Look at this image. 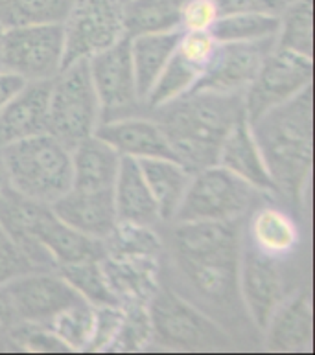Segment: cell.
<instances>
[{
	"mask_svg": "<svg viewBox=\"0 0 315 355\" xmlns=\"http://www.w3.org/2000/svg\"><path fill=\"white\" fill-rule=\"evenodd\" d=\"M240 252L241 247L207 250L196 254H168L166 266L160 261V272L168 280L160 282L209 315L235 339L260 337L247 317L240 295Z\"/></svg>",
	"mask_w": 315,
	"mask_h": 355,
	"instance_id": "6da1fadb",
	"label": "cell"
},
{
	"mask_svg": "<svg viewBox=\"0 0 315 355\" xmlns=\"http://www.w3.org/2000/svg\"><path fill=\"white\" fill-rule=\"evenodd\" d=\"M278 199L303 207L312 173V87L251 123Z\"/></svg>",
	"mask_w": 315,
	"mask_h": 355,
	"instance_id": "3957f363",
	"label": "cell"
},
{
	"mask_svg": "<svg viewBox=\"0 0 315 355\" xmlns=\"http://www.w3.org/2000/svg\"><path fill=\"white\" fill-rule=\"evenodd\" d=\"M70 0H0V24L8 28L63 22Z\"/></svg>",
	"mask_w": 315,
	"mask_h": 355,
	"instance_id": "1f68e13d",
	"label": "cell"
},
{
	"mask_svg": "<svg viewBox=\"0 0 315 355\" xmlns=\"http://www.w3.org/2000/svg\"><path fill=\"white\" fill-rule=\"evenodd\" d=\"M177 2H181V0H177Z\"/></svg>",
	"mask_w": 315,
	"mask_h": 355,
	"instance_id": "f6af8a7d",
	"label": "cell"
},
{
	"mask_svg": "<svg viewBox=\"0 0 315 355\" xmlns=\"http://www.w3.org/2000/svg\"><path fill=\"white\" fill-rule=\"evenodd\" d=\"M223 13H241V11H253V13H273L280 15L284 8L289 4V0H218Z\"/></svg>",
	"mask_w": 315,
	"mask_h": 355,
	"instance_id": "f35d334b",
	"label": "cell"
},
{
	"mask_svg": "<svg viewBox=\"0 0 315 355\" xmlns=\"http://www.w3.org/2000/svg\"><path fill=\"white\" fill-rule=\"evenodd\" d=\"M148 309L153 331L151 345L162 350L223 354L238 348L235 339L218 322L162 282Z\"/></svg>",
	"mask_w": 315,
	"mask_h": 355,
	"instance_id": "5b68a950",
	"label": "cell"
},
{
	"mask_svg": "<svg viewBox=\"0 0 315 355\" xmlns=\"http://www.w3.org/2000/svg\"><path fill=\"white\" fill-rule=\"evenodd\" d=\"M151 337H153V331H151L148 306H126L122 326L109 352L146 350L151 345Z\"/></svg>",
	"mask_w": 315,
	"mask_h": 355,
	"instance_id": "836d02e7",
	"label": "cell"
},
{
	"mask_svg": "<svg viewBox=\"0 0 315 355\" xmlns=\"http://www.w3.org/2000/svg\"><path fill=\"white\" fill-rule=\"evenodd\" d=\"M32 270L37 269L26 260V256L11 241L4 228L0 227V287Z\"/></svg>",
	"mask_w": 315,
	"mask_h": 355,
	"instance_id": "74e56055",
	"label": "cell"
},
{
	"mask_svg": "<svg viewBox=\"0 0 315 355\" xmlns=\"http://www.w3.org/2000/svg\"><path fill=\"white\" fill-rule=\"evenodd\" d=\"M87 64L100 103V123L148 112L137 90L128 37L92 55Z\"/></svg>",
	"mask_w": 315,
	"mask_h": 355,
	"instance_id": "8fae6325",
	"label": "cell"
},
{
	"mask_svg": "<svg viewBox=\"0 0 315 355\" xmlns=\"http://www.w3.org/2000/svg\"><path fill=\"white\" fill-rule=\"evenodd\" d=\"M10 182H8V175H6L4 164H2V159H0V201L4 199L8 193H10Z\"/></svg>",
	"mask_w": 315,
	"mask_h": 355,
	"instance_id": "b9f144b4",
	"label": "cell"
},
{
	"mask_svg": "<svg viewBox=\"0 0 315 355\" xmlns=\"http://www.w3.org/2000/svg\"><path fill=\"white\" fill-rule=\"evenodd\" d=\"M170 142L177 162L188 171L218 164L219 149L238 120L246 116L244 94L192 90L148 112Z\"/></svg>",
	"mask_w": 315,
	"mask_h": 355,
	"instance_id": "7a4b0ae2",
	"label": "cell"
},
{
	"mask_svg": "<svg viewBox=\"0 0 315 355\" xmlns=\"http://www.w3.org/2000/svg\"><path fill=\"white\" fill-rule=\"evenodd\" d=\"M218 164L230 171L232 175L240 177L247 184L257 188L275 201L278 199L277 186L273 182L271 173L267 170L266 160L253 135V128L247 116L235 123L230 133L225 138L223 146L219 149Z\"/></svg>",
	"mask_w": 315,
	"mask_h": 355,
	"instance_id": "ffe728a7",
	"label": "cell"
},
{
	"mask_svg": "<svg viewBox=\"0 0 315 355\" xmlns=\"http://www.w3.org/2000/svg\"><path fill=\"white\" fill-rule=\"evenodd\" d=\"M221 17L218 0H181L179 30L181 32H210Z\"/></svg>",
	"mask_w": 315,
	"mask_h": 355,
	"instance_id": "e575fe53",
	"label": "cell"
},
{
	"mask_svg": "<svg viewBox=\"0 0 315 355\" xmlns=\"http://www.w3.org/2000/svg\"><path fill=\"white\" fill-rule=\"evenodd\" d=\"M72 153V188L112 190L122 157L102 138L92 135L70 149Z\"/></svg>",
	"mask_w": 315,
	"mask_h": 355,
	"instance_id": "cb8c5ba5",
	"label": "cell"
},
{
	"mask_svg": "<svg viewBox=\"0 0 315 355\" xmlns=\"http://www.w3.org/2000/svg\"><path fill=\"white\" fill-rule=\"evenodd\" d=\"M312 297L308 291H293L262 331L264 348L273 354H303L312 346Z\"/></svg>",
	"mask_w": 315,
	"mask_h": 355,
	"instance_id": "7402d4cb",
	"label": "cell"
},
{
	"mask_svg": "<svg viewBox=\"0 0 315 355\" xmlns=\"http://www.w3.org/2000/svg\"><path fill=\"white\" fill-rule=\"evenodd\" d=\"M100 266L120 306H150L160 286V258L103 256Z\"/></svg>",
	"mask_w": 315,
	"mask_h": 355,
	"instance_id": "d6986e66",
	"label": "cell"
},
{
	"mask_svg": "<svg viewBox=\"0 0 315 355\" xmlns=\"http://www.w3.org/2000/svg\"><path fill=\"white\" fill-rule=\"evenodd\" d=\"M100 103L92 87L87 61H76L61 69L50 85L49 133L69 149L96 133Z\"/></svg>",
	"mask_w": 315,
	"mask_h": 355,
	"instance_id": "52a82bcc",
	"label": "cell"
},
{
	"mask_svg": "<svg viewBox=\"0 0 315 355\" xmlns=\"http://www.w3.org/2000/svg\"><path fill=\"white\" fill-rule=\"evenodd\" d=\"M280 15L273 13H223L210 33L218 43H247L277 37Z\"/></svg>",
	"mask_w": 315,
	"mask_h": 355,
	"instance_id": "f1b7e54d",
	"label": "cell"
},
{
	"mask_svg": "<svg viewBox=\"0 0 315 355\" xmlns=\"http://www.w3.org/2000/svg\"><path fill=\"white\" fill-rule=\"evenodd\" d=\"M105 256H144L162 258V236L159 228L117 223L112 232L103 239Z\"/></svg>",
	"mask_w": 315,
	"mask_h": 355,
	"instance_id": "4dcf8cb0",
	"label": "cell"
},
{
	"mask_svg": "<svg viewBox=\"0 0 315 355\" xmlns=\"http://www.w3.org/2000/svg\"><path fill=\"white\" fill-rule=\"evenodd\" d=\"M275 48V39L247 43H219L210 69L194 90H212L223 94H244L258 70Z\"/></svg>",
	"mask_w": 315,
	"mask_h": 355,
	"instance_id": "9a60e30c",
	"label": "cell"
},
{
	"mask_svg": "<svg viewBox=\"0 0 315 355\" xmlns=\"http://www.w3.org/2000/svg\"><path fill=\"white\" fill-rule=\"evenodd\" d=\"M63 69L89 61L126 37L120 0H72L63 19Z\"/></svg>",
	"mask_w": 315,
	"mask_h": 355,
	"instance_id": "ba28073f",
	"label": "cell"
},
{
	"mask_svg": "<svg viewBox=\"0 0 315 355\" xmlns=\"http://www.w3.org/2000/svg\"><path fill=\"white\" fill-rule=\"evenodd\" d=\"M289 261H278L260 254L251 245L241 241L240 252V295L251 324L262 337L273 313L293 293V276Z\"/></svg>",
	"mask_w": 315,
	"mask_h": 355,
	"instance_id": "30bf717a",
	"label": "cell"
},
{
	"mask_svg": "<svg viewBox=\"0 0 315 355\" xmlns=\"http://www.w3.org/2000/svg\"><path fill=\"white\" fill-rule=\"evenodd\" d=\"M13 324H15V317H13L4 289L0 287V329H10Z\"/></svg>",
	"mask_w": 315,
	"mask_h": 355,
	"instance_id": "60d3db41",
	"label": "cell"
},
{
	"mask_svg": "<svg viewBox=\"0 0 315 355\" xmlns=\"http://www.w3.org/2000/svg\"><path fill=\"white\" fill-rule=\"evenodd\" d=\"M275 48L314 58V4L312 0H291L280 13Z\"/></svg>",
	"mask_w": 315,
	"mask_h": 355,
	"instance_id": "83f0119b",
	"label": "cell"
},
{
	"mask_svg": "<svg viewBox=\"0 0 315 355\" xmlns=\"http://www.w3.org/2000/svg\"><path fill=\"white\" fill-rule=\"evenodd\" d=\"M70 2H72V0H70Z\"/></svg>",
	"mask_w": 315,
	"mask_h": 355,
	"instance_id": "bcb514c9",
	"label": "cell"
},
{
	"mask_svg": "<svg viewBox=\"0 0 315 355\" xmlns=\"http://www.w3.org/2000/svg\"><path fill=\"white\" fill-rule=\"evenodd\" d=\"M26 81L19 78L17 74H11L8 70L0 69V109L13 98V96L21 90V87Z\"/></svg>",
	"mask_w": 315,
	"mask_h": 355,
	"instance_id": "ab89813d",
	"label": "cell"
},
{
	"mask_svg": "<svg viewBox=\"0 0 315 355\" xmlns=\"http://www.w3.org/2000/svg\"><path fill=\"white\" fill-rule=\"evenodd\" d=\"M181 30H171L162 33H148L129 39V52L133 63L135 81L139 90L140 100L144 101L151 92L153 85L162 74L166 63L170 61L171 53L176 50Z\"/></svg>",
	"mask_w": 315,
	"mask_h": 355,
	"instance_id": "484cf974",
	"label": "cell"
},
{
	"mask_svg": "<svg viewBox=\"0 0 315 355\" xmlns=\"http://www.w3.org/2000/svg\"><path fill=\"white\" fill-rule=\"evenodd\" d=\"M112 201L118 223L153 228L162 227L159 208L146 184L139 160L122 157L120 170L112 186Z\"/></svg>",
	"mask_w": 315,
	"mask_h": 355,
	"instance_id": "603a6c76",
	"label": "cell"
},
{
	"mask_svg": "<svg viewBox=\"0 0 315 355\" xmlns=\"http://www.w3.org/2000/svg\"><path fill=\"white\" fill-rule=\"evenodd\" d=\"M11 337L17 340L22 352L32 354H63L69 352L65 348L56 335L44 326L39 324H13L10 328Z\"/></svg>",
	"mask_w": 315,
	"mask_h": 355,
	"instance_id": "d590c367",
	"label": "cell"
},
{
	"mask_svg": "<svg viewBox=\"0 0 315 355\" xmlns=\"http://www.w3.org/2000/svg\"><path fill=\"white\" fill-rule=\"evenodd\" d=\"M244 241L267 258L291 261L299 254L303 232L291 212L269 199L253 208L246 218Z\"/></svg>",
	"mask_w": 315,
	"mask_h": 355,
	"instance_id": "2e32d148",
	"label": "cell"
},
{
	"mask_svg": "<svg viewBox=\"0 0 315 355\" xmlns=\"http://www.w3.org/2000/svg\"><path fill=\"white\" fill-rule=\"evenodd\" d=\"M94 135L102 138L103 142L109 144L120 157H126V159L176 160L173 149L164 131L155 122V118L150 116L148 112L100 123Z\"/></svg>",
	"mask_w": 315,
	"mask_h": 355,
	"instance_id": "e0dca14e",
	"label": "cell"
},
{
	"mask_svg": "<svg viewBox=\"0 0 315 355\" xmlns=\"http://www.w3.org/2000/svg\"><path fill=\"white\" fill-rule=\"evenodd\" d=\"M52 212L63 223L89 238L105 239L117 227L112 190H80L70 188L50 205Z\"/></svg>",
	"mask_w": 315,
	"mask_h": 355,
	"instance_id": "44dd1931",
	"label": "cell"
},
{
	"mask_svg": "<svg viewBox=\"0 0 315 355\" xmlns=\"http://www.w3.org/2000/svg\"><path fill=\"white\" fill-rule=\"evenodd\" d=\"M58 270L74 287V291L94 308L120 306L103 276L100 261H81V263L58 267Z\"/></svg>",
	"mask_w": 315,
	"mask_h": 355,
	"instance_id": "d6a6232c",
	"label": "cell"
},
{
	"mask_svg": "<svg viewBox=\"0 0 315 355\" xmlns=\"http://www.w3.org/2000/svg\"><path fill=\"white\" fill-rule=\"evenodd\" d=\"M120 2H122V4H124V2H128V0H120Z\"/></svg>",
	"mask_w": 315,
	"mask_h": 355,
	"instance_id": "ee69618b",
	"label": "cell"
},
{
	"mask_svg": "<svg viewBox=\"0 0 315 355\" xmlns=\"http://www.w3.org/2000/svg\"><path fill=\"white\" fill-rule=\"evenodd\" d=\"M219 43L210 32H181L162 74L146 98V111L181 98L196 89L210 69Z\"/></svg>",
	"mask_w": 315,
	"mask_h": 355,
	"instance_id": "4fadbf2b",
	"label": "cell"
},
{
	"mask_svg": "<svg viewBox=\"0 0 315 355\" xmlns=\"http://www.w3.org/2000/svg\"><path fill=\"white\" fill-rule=\"evenodd\" d=\"M10 188L41 205H52L72 188V153L50 133L0 148Z\"/></svg>",
	"mask_w": 315,
	"mask_h": 355,
	"instance_id": "277c9868",
	"label": "cell"
},
{
	"mask_svg": "<svg viewBox=\"0 0 315 355\" xmlns=\"http://www.w3.org/2000/svg\"><path fill=\"white\" fill-rule=\"evenodd\" d=\"M65 58L63 24L44 22L8 28L2 69L24 81H50L61 72Z\"/></svg>",
	"mask_w": 315,
	"mask_h": 355,
	"instance_id": "9c48e42d",
	"label": "cell"
},
{
	"mask_svg": "<svg viewBox=\"0 0 315 355\" xmlns=\"http://www.w3.org/2000/svg\"><path fill=\"white\" fill-rule=\"evenodd\" d=\"M122 6L126 37L179 30L177 0H128Z\"/></svg>",
	"mask_w": 315,
	"mask_h": 355,
	"instance_id": "4316f807",
	"label": "cell"
},
{
	"mask_svg": "<svg viewBox=\"0 0 315 355\" xmlns=\"http://www.w3.org/2000/svg\"><path fill=\"white\" fill-rule=\"evenodd\" d=\"M140 170L150 188L153 201L159 208L162 225L173 221L188 190L192 171L173 159H146L139 160Z\"/></svg>",
	"mask_w": 315,
	"mask_h": 355,
	"instance_id": "d4e9b609",
	"label": "cell"
},
{
	"mask_svg": "<svg viewBox=\"0 0 315 355\" xmlns=\"http://www.w3.org/2000/svg\"><path fill=\"white\" fill-rule=\"evenodd\" d=\"M271 197L258 191L219 164L192 173L173 221H241ZM275 201V199H271Z\"/></svg>",
	"mask_w": 315,
	"mask_h": 355,
	"instance_id": "8992f818",
	"label": "cell"
},
{
	"mask_svg": "<svg viewBox=\"0 0 315 355\" xmlns=\"http://www.w3.org/2000/svg\"><path fill=\"white\" fill-rule=\"evenodd\" d=\"M124 320L122 306H100L96 308V324H94V339L89 352H109L117 339Z\"/></svg>",
	"mask_w": 315,
	"mask_h": 355,
	"instance_id": "8d00e7d4",
	"label": "cell"
},
{
	"mask_svg": "<svg viewBox=\"0 0 315 355\" xmlns=\"http://www.w3.org/2000/svg\"><path fill=\"white\" fill-rule=\"evenodd\" d=\"M15 324L46 326L56 315L83 298L59 275V270H32L2 286Z\"/></svg>",
	"mask_w": 315,
	"mask_h": 355,
	"instance_id": "5bb4252c",
	"label": "cell"
},
{
	"mask_svg": "<svg viewBox=\"0 0 315 355\" xmlns=\"http://www.w3.org/2000/svg\"><path fill=\"white\" fill-rule=\"evenodd\" d=\"M96 308L85 300L70 306L50 320L49 328L69 352H89L94 339Z\"/></svg>",
	"mask_w": 315,
	"mask_h": 355,
	"instance_id": "f546056e",
	"label": "cell"
},
{
	"mask_svg": "<svg viewBox=\"0 0 315 355\" xmlns=\"http://www.w3.org/2000/svg\"><path fill=\"white\" fill-rule=\"evenodd\" d=\"M4 26L0 24V69H2V53H4Z\"/></svg>",
	"mask_w": 315,
	"mask_h": 355,
	"instance_id": "7bdbcfd3",
	"label": "cell"
},
{
	"mask_svg": "<svg viewBox=\"0 0 315 355\" xmlns=\"http://www.w3.org/2000/svg\"><path fill=\"white\" fill-rule=\"evenodd\" d=\"M50 81H26L0 109V148L49 133Z\"/></svg>",
	"mask_w": 315,
	"mask_h": 355,
	"instance_id": "ac0fdd59",
	"label": "cell"
},
{
	"mask_svg": "<svg viewBox=\"0 0 315 355\" xmlns=\"http://www.w3.org/2000/svg\"><path fill=\"white\" fill-rule=\"evenodd\" d=\"M312 59L273 48V52L258 70L257 78L244 92V105L249 123L257 122L266 112L312 87Z\"/></svg>",
	"mask_w": 315,
	"mask_h": 355,
	"instance_id": "7c38bea8",
	"label": "cell"
}]
</instances>
